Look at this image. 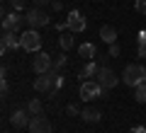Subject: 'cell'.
<instances>
[{
	"label": "cell",
	"mask_w": 146,
	"mask_h": 133,
	"mask_svg": "<svg viewBox=\"0 0 146 133\" xmlns=\"http://www.w3.org/2000/svg\"><path fill=\"white\" fill-rule=\"evenodd\" d=\"M27 24H29V29H42V27L49 24V15L42 10V7H32L29 12H27Z\"/></svg>",
	"instance_id": "5"
},
{
	"label": "cell",
	"mask_w": 146,
	"mask_h": 133,
	"mask_svg": "<svg viewBox=\"0 0 146 133\" xmlns=\"http://www.w3.org/2000/svg\"><path fill=\"white\" fill-rule=\"evenodd\" d=\"M66 111L71 114V116H76V114H80L83 109H78V104H68V107H66Z\"/></svg>",
	"instance_id": "25"
},
{
	"label": "cell",
	"mask_w": 146,
	"mask_h": 133,
	"mask_svg": "<svg viewBox=\"0 0 146 133\" xmlns=\"http://www.w3.org/2000/svg\"><path fill=\"white\" fill-rule=\"evenodd\" d=\"M20 39H22V48H25V51H29V53L42 51V34L36 29H27Z\"/></svg>",
	"instance_id": "3"
},
{
	"label": "cell",
	"mask_w": 146,
	"mask_h": 133,
	"mask_svg": "<svg viewBox=\"0 0 146 133\" xmlns=\"http://www.w3.org/2000/svg\"><path fill=\"white\" fill-rule=\"evenodd\" d=\"M66 24H68V29L73 31V34H80V31H85V17L80 15L78 10H71L68 12V20H66Z\"/></svg>",
	"instance_id": "10"
},
{
	"label": "cell",
	"mask_w": 146,
	"mask_h": 133,
	"mask_svg": "<svg viewBox=\"0 0 146 133\" xmlns=\"http://www.w3.org/2000/svg\"><path fill=\"white\" fill-rule=\"evenodd\" d=\"M78 56L85 58V61H95V56H98V48H95L93 44H80V46H78Z\"/></svg>",
	"instance_id": "15"
},
{
	"label": "cell",
	"mask_w": 146,
	"mask_h": 133,
	"mask_svg": "<svg viewBox=\"0 0 146 133\" xmlns=\"http://www.w3.org/2000/svg\"><path fill=\"white\" fill-rule=\"evenodd\" d=\"M0 92H3V97L10 94V82H7V80H0Z\"/></svg>",
	"instance_id": "23"
},
{
	"label": "cell",
	"mask_w": 146,
	"mask_h": 133,
	"mask_svg": "<svg viewBox=\"0 0 146 133\" xmlns=\"http://www.w3.org/2000/svg\"><path fill=\"white\" fill-rule=\"evenodd\" d=\"M25 22H27L25 15H20L17 10H12L10 15H5V20H3V31H20Z\"/></svg>",
	"instance_id": "7"
},
{
	"label": "cell",
	"mask_w": 146,
	"mask_h": 133,
	"mask_svg": "<svg viewBox=\"0 0 146 133\" xmlns=\"http://www.w3.org/2000/svg\"><path fill=\"white\" fill-rule=\"evenodd\" d=\"M12 48H22V39H17V31H3V39H0V53L5 56Z\"/></svg>",
	"instance_id": "9"
},
{
	"label": "cell",
	"mask_w": 146,
	"mask_h": 133,
	"mask_svg": "<svg viewBox=\"0 0 146 133\" xmlns=\"http://www.w3.org/2000/svg\"><path fill=\"white\" fill-rule=\"evenodd\" d=\"M102 87H100V82L98 80H85V82H80V99L83 102H93V99H100L102 97Z\"/></svg>",
	"instance_id": "2"
},
{
	"label": "cell",
	"mask_w": 146,
	"mask_h": 133,
	"mask_svg": "<svg viewBox=\"0 0 146 133\" xmlns=\"http://www.w3.org/2000/svg\"><path fill=\"white\" fill-rule=\"evenodd\" d=\"M136 41H139V44H141V41H146V31H141V34H139V39H136Z\"/></svg>",
	"instance_id": "31"
},
{
	"label": "cell",
	"mask_w": 146,
	"mask_h": 133,
	"mask_svg": "<svg viewBox=\"0 0 146 133\" xmlns=\"http://www.w3.org/2000/svg\"><path fill=\"white\" fill-rule=\"evenodd\" d=\"M58 46H61V51H71L73 48V34H61L58 36Z\"/></svg>",
	"instance_id": "17"
},
{
	"label": "cell",
	"mask_w": 146,
	"mask_h": 133,
	"mask_svg": "<svg viewBox=\"0 0 146 133\" xmlns=\"http://www.w3.org/2000/svg\"><path fill=\"white\" fill-rule=\"evenodd\" d=\"M0 80H7V68H5V66L0 68Z\"/></svg>",
	"instance_id": "30"
},
{
	"label": "cell",
	"mask_w": 146,
	"mask_h": 133,
	"mask_svg": "<svg viewBox=\"0 0 146 133\" xmlns=\"http://www.w3.org/2000/svg\"><path fill=\"white\" fill-rule=\"evenodd\" d=\"M29 133H51V121L46 116H32L29 121Z\"/></svg>",
	"instance_id": "11"
},
{
	"label": "cell",
	"mask_w": 146,
	"mask_h": 133,
	"mask_svg": "<svg viewBox=\"0 0 146 133\" xmlns=\"http://www.w3.org/2000/svg\"><path fill=\"white\" fill-rule=\"evenodd\" d=\"M66 63H68V58H66V51H63L61 56H56V61H54V70H51V73H61L63 68H66Z\"/></svg>",
	"instance_id": "20"
},
{
	"label": "cell",
	"mask_w": 146,
	"mask_h": 133,
	"mask_svg": "<svg viewBox=\"0 0 146 133\" xmlns=\"http://www.w3.org/2000/svg\"><path fill=\"white\" fill-rule=\"evenodd\" d=\"M122 82L127 87H136L141 82H146V68L141 63H129L124 68V73H122Z\"/></svg>",
	"instance_id": "1"
},
{
	"label": "cell",
	"mask_w": 146,
	"mask_h": 133,
	"mask_svg": "<svg viewBox=\"0 0 146 133\" xmlns=\"http://www.w3.org/2000/svg\"><path fill=\"white\" fill-rule=\"evenodd\" d=\"M32 68H34L36 75H44V73H51V70H54V61H51V56H49V53L36 51L34 58H32Z\"/></svg>",
	"instance_id": "4"
},
{
	"label": "cell",
	"mask_w": 146,
	"mask_h": 133,
	"mask_svg": "<svg viewBox=\"0 0 146 133\" xmlns=\"http://www.w3.org/2000/svg\"><path fill=\"white\" fill-rule=\"evenodd\" d=\"M51 7H54V10H61V7H63V3H61V0H51Z\"/></svg>",
	"instance_id": "28"
},
{
	"label": "cell",
	"mask_w": 146,
	"mask_h": 133,
	"mask_svg": "<svg viewBox=\"0 0 146 133\" xmlns=\"http://www.w3.org/2000/svg\"><path fill=\"white\" fill-rule=\"evenodd\" d=\"M29 121H32V114L27 111V109H17L10 116V123L15 128H29Z\"/></svg>",
	"instance_id": "12"
},
{
	"label": "cell",
	"mask_w": 146,
	"mask_h": 133,
	"mask_svg": "<svg viewBox=\"0 0 146 133\" xmlns=\"http://www.w3.org/2000/svg\"><path fill=\"white\" fill-rule=\"evenodd\" d=\"M134 7H136V12H139V15H146V0H136Z\"/></svg>",
	"instance_id": "22"
},
{
	"label": "cell",
	"mask_w": 146,
	"mask_h": 133,
	"mask_svg": "<svg viewBox=\"0 0 146 133\" xmlns=\"http://www.w3.org/2000/svg\"><path fill=\"white\" fill-rule=\"evenodd\" d=\"M56 87V73H44L34 77V90L36 92H51Z\"/></svg>",
	"instance_id": "8"
},
{
	"label": "cell",
	"mask_w": 146,
	"mask_h": 133,
	"mask_svg": "<svg viewBox=\"0 0 146 133\" xmlns=\"http://www.w3.org/2000/svg\"><path fill=\"white\" fill-rule=\"evenodd\" d=\"M46 5H51V0H34V7H46Z\"/></svg>",
	"instance_id": "27"
},
{
	"label": "cell",
	"mask_w": 146,
	"mask_h": 133,
	"mask_svg": "<svg viewBox=\"0 0 146 133\" xmlns=\"http://www.w3.org/2000/svg\"><path fill=\"white\" fill-rule=\"evenodd\" d=\"M129 133H146V126H134Z\"/></svg>",
	"instance_id": "29"
},
{
	"label": "cell",
	"mask_w": 146,
	"mask_h": 133,
	"mask_svg": "<svg viewBox=\"0 0 146 133\" xmlns=\"http://www.w3.org/2000/svg\"><path fill=\"white\" fill-rule=\"evenodd\" d=\"M10 5H12V10H17V12H20L22 7L27 5V0H10Z\"/></svg>",
	"instance_id": "24"
},
{
	"label": "cell",
	"mask_w": 146,
	"mask_h": 133,
	"mask_svg": "<svg viewBox=\"0 0 146 133\" xmlns=\"http://www.w3.org/2000/svg\"><path fill=\"white\" fill-rule=\"evenodd\" d=\"M98 70H100V63L98 61H88L83 66V70H80V80H95V77H98Z\"/></svg>",
	"instance_id": "13"
},
{
	"label": "cell",
	"mask_w": 146,
	"mask_h": 133,
	"mask_svg": "<svg viewBox=\"0 0 146 133\" xmlns=\"http://www.w3.org/2000/svg\"><path fill=\"white\" fill-rule=\"evenodd\" d=\"M134 99L139 104H146V82H141V85L134 87Z\"/></svg>",
	"instance_id": "18"
},
{
	"label": "cell",
	"mask_w": 146,
	"mask_h": 133,
	"mask_svg": "<svg viewBox=\"0 0 146 133\" xmlns=\"http://www.w3.org/2000/svg\"><path fill=\"white\" fill-rule=\"evenodd\" d=\"M95 3H100V0H95Z\"/></svg>",
	"instance_id": "32"
},
{
	"label": "cell",
	"mask_w": 146,
	"mask_h": 133,
	"mask_svg": "<svg viewBox=\"0 0 146 133\" xmlns=\"http://www.w3.org/2000/svg\"><path fill=\"white\" fill-rule=\"evenodd\" d=\"M80 119H83V121H88V123H98L100 119H102V114H100L98 109L88 107V109H83V111H80Z\"/></svg>",
	"instance_id": "16"
},
{
	"label": "cell",
	"mask_w": 146,
	"mask_h": 133,
	"mask_svg": "<svg viewBox=\"0 0 146 133\" xmlns=\"http://www.w3.org/2000/svg\"><path fill=\"white\" fill-rule=\"evenodd\" d=\"M119 53H122V48H119V44H117V41H115V44H110V51H107L110 58H117Z\"/></svg>",
	"instance_id": "21"
},
{
	"label": "cell",
	"mask_w": 146,
	"mask_h": 133,
	"mask_svg": "<svg viewBox=\"0 0 146 133\" xmlns=\"http://www.w3.org/2000/svg\"><path fill=\"white\" fill-rule=\"evenodd\" d=\"M136 56H139V58H146V41H141V44H139V48H136Z\"/></svg>",
	"instance_id": "26"
},
{
	"label": "cell",
	"mask_w": 146,
	"mask_h": 133,
	"mask_svg": "<svg viewBox=\"0 0 146 133\" xmlns=\"http://www.w3.org/2000/svg\"><path fill=\"white\" fill-rule=\"evenodd\" d=\"M27 111L32 114V116H39V114H42V102H39V99H29V104H27Z\"/></svg>",
	"instance_id": "19"
},
{
	"label": "cell",
	"mask_w": 146,
	"mask_h": 133,
	"mask_svg": "<svg viewBox=\"0 0 146 133\" xmlns=\"http://www.w3.org/2000/svg\"><path fill=\"white\" fill-rule=\"evenodd\" d=\"M95 80L100 82V87H102V90H112V87H115L117 82L122 80V77H117L112 68H107V66H100V70H98V77H95Z\"/></svg>",
	"instance_id": "6"
},
{
	"label": "cell",
	"mask_w": 146,
	"mask_h": 133,
	"mask_svg": "<svg viewBox=\"0 0 146 133\" xmlns=\"http://www.w3.org/2000/svg\"><path fill=\"white\" fill-rule=\"evenodd\" d=\"M100 39H102L105 44H115L117 41V29L112 24H102L100 27Z\"/></svg>",
	"instance_id": "14"
}]
</instances>
